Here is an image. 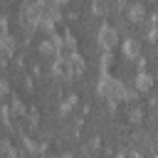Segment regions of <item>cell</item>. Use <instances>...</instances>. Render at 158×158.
Masks as SVG:
<instances>
[{
    "label": "cell",
    "instance_id": "1",
    "mask_svg": "<svg viewBox=\"0 0 158 158\" xmlns=\"http://www.w3.org/2000/svg\"><path fill=\"white\" fill-rule=\"evenodd\" d=\"M96 91H99L101 99H106L111 104L114 101H121V99H136L138 96V91L126 89V84L121 79H116V77H111V74H101V79L96 84Z\"/></svg>",
    "mask_w": 158,
    "mask_h": 158
},
{
    "label": "cell",
    "instance_id": "2",
    "mask_svg": "<svg viewBox=\"0 0 158 158\" xmlns=\"http://www.w3.org/2000/svg\"><path fill=\"white\" fill-rule=\"evenodd\" d=\"M96 40H99V44H101L106 52H111V49L118 44V30H116L114 25L104 22V25L99 27V32H96Z\"/></svg>",
    "mask_w": 158,
    "mask_h": 158
},
{
    "label": "cell",
    "instance_id": "3",
    "mask_svg": "<svg viewBox=\"0 0 158 158\" xmlns=\"http://www.w3.org/2000/svg\"><path fill=\"white\" fill-rule=\"evenodd\" d=\"M52 72H54L59 79H72V77H74L72 62H69V59H62V57H57V59H54V64H52Z\"/></svg>",
    "mask_w": 158,
    "mask_h": 158
},
{
    "label": "cell",
    "instance_id": "4",
    "mask_svg": "<svg viewBox=\"0 0 158 158\" xmlns=\"http://www.w3.org/2000/svg\"><path fill=\"white\" fill-rule=\"evenodd\" d=\"M0 49H2V57H5V59L15 54L17 44H15V37H12L10 32H2V35H0Z\"/></svg>",
    "mask_w": 158,
    "mask_h": 158
},
{
    "label": "cell",
    "instance_id": "5",
    "mask_svg": "<svg viewBox=\"0 0 158 158\" xmlns=\"http://www.w3.org/2000/svg\"><path fill=\"white\" fill-rule=\"evenodd\" d=\"M123 54L131 57V59H138V54H141V44H138L136 37H126V40H123Z\"/></svg>",
    "mask_w": 158,
    "mask_h": 158
},
{
    "label": "cell",
    "instance_id": "6",
    "mask_svg": "<svg viewBox=\"0 0 158 158\" xmlns=\"http://www.w3.org/2000/svg\"><path fill=\"white\" fill-rule=\"evenodd\" d=\"M153 89V77L148 72H138L136 74V91H151Z\"/></svg>",
    "mask_w": 158,
    "mask_h": 158
},
{
    "label": "cell",
    "instance_id": "7",
    "mask_svg": "<svg viewBox=\"0 0 158 158\" xmlns=\"http://www.w3.org/2000/svg\"><path fill=\"white\" fill-rule=\"evenodd\" d=\"M146 17V7L141 5V2H133L131 7H128V20H133V22H141Z\"/></svg>",
    "mask_w": 158,
    "mask_h": 158
},
{
    "label": "cell",
    "instance_id": "8",
    "mask_svg": "<svg viewBox=\"0 0 158 158\" xmlns=\"http://www.w3.org/2000/svg\"><path fill=\"white\" fill-rule=\"evenodd\" d=\"M69 62H72V69H74V74H81L84 69H86V62H84V57L77 52V54H72L69 57Z\"/></svg>",
    "mask_w": 158,
    "mask_h": 158
},
{
    "label": "cell",
    "instance_id": "9",
    "mask_svg": "<svg viewBox=\"0 0 158 158\" xmlns=\"http://www.w3.org/2000/svg\"><path fill=\"white\" fill-rule=\"evenodd\" d=\"M40 52H42V54H57V42H54V37L40 42Z\"/></svg>",
    "mask_w": 158,
    "mask_h": 158
},
{
    "label": "cell",
    "instance_id": "10",
    "mask_svg": "<svg viewBox=\"0 0 158 158\" xmlns=\"http://www.w3.org/2000/svg\"><path fill=\"white\" fill-rule=\"evenodd\" d=\"M91 10H94L96 15H101V17H104V15H106V12L111 10V5H106V2H101V0H96V2L91 5Z\"/></svg>",
    "mask_w": 158,
    "mask_h": 158
},
{
    "label": "cell",
    "instance_id": "11",
    "mask_svg": "<svg viewBox=\"0 0 158 158\" xmlns=\"http://www.w3.org/2000/svg\"><path fill=\"white\" fill-rule=\"evenodd\" d=\"M12 111H15V114H17V116H22V114H25V106H22V101H20V99H17V96H15V99H12Z\"/></svg>",
    "mask_w": 158,
    "mask_h": 158
},
{
    "label": "cell",
    "instance_id": "12",
    "mask_svg": "<svg viewBox=\"0 0 158 158\" xmlns=\"http://www.w3.org/2000/svg\"><path fill=\"white\" fill-rule=\"evenodd\" d=\"M0 89H2V94H10V84H7V79L0 81Z\"/></svg>",
    "mask_w": 158,
    "mask_h": 158
},
{
    "label": "cell",
    "instance_id": "13",
    "mask_svg": "<svg viewBox=\"0 0 158 158\" xmlns=\"http://www.w3.org/2000/svg\"><path fill=\"white\" fill-rule=\"evenodd\" d=\"M141 116H143L141 109H138V111H131V121H141Z\"/></svg>",
    "mask_w": 158,
    "mask_h": 158
}]
</instances>
